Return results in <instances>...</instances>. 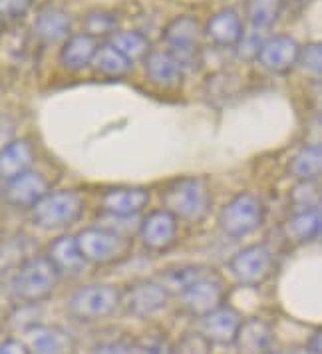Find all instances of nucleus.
<instances>
[{"mask_svg":"<svg viewBox=\"0 0 322 354\" xmlns=\"http://www.w3.org/2000/svg\"><path fill=\"white\" fill-rule=\"evenodd\" d=\"M161 205L178 221L201 223L213 207V195L207 179L203 177H178L161 192Z\"/></svg>","mask_w":322,"mask_h":354,"instance_id":"1","label":"nucleus"},{"mask_svg":"<svg viewBox=\"0 0 322 354\" xmlns=\"http://www.w3.org/2000/svg\"><path fill=\"white\" fill-rule=\"evenodd\" d=\"M60 283V273L46 255L20 261L10 279V292L22 305H38L52 297Z\"/></svg>","mask_w":322,"mask_h":354,"instance_id":"2","label":"nucleus"},{"mask_svg":"<svg viewBox=\"0 0 322 354\" xmlns=\"http://www.w3.org/2000/svg\"><path fill=\"white\" fill-rule=\"evenodd\" d=\"M66 308L68 315L78 322L104 321L122 308V290L110 283L84 285L68 297Z\"/></svg>","mask_w":322,"mask_h":354,"instance_id":"3","label":"nucleus"},{"mask_svg":"<svg viewBox=\"0 0 322 354\" xmlns=\"http://www.w3.org/2000/svg\"><path fill=\"white\" fill-rule=\"evenodd\" d=\"M84 209V197L76 189H50L30 207V221L44 231H56L78 223Z\"/></svg>","mask_w":322,"mask_h":354,"instance_id":"4","label":"nucleus"},{"mask_svg":"<svg viewBox=\"0 0 322 354\" xmlns=\"http://www.w3.org/2000/svg\"><path fill=\"white\" fill-rule=\"evenodd\" d=\"M267 219L263 201L251 192L233 195L217 215V225L231 239H243L258 231Z\"/></svg>","mask_w":322,"mask_h":354,"instance_id":"5","label":"nucleus"},{"mask_svg":"<svg viewBox=\"0 0 322 354\" xmlns=\"http://www.w3.org/2000/svg\"><path fill=\"white\" fill-rule=\"evenodd\" d=\"M82 257L92 265H113L128 257L131 239L110 227H86L74 235Z\"/></svg>","mask_w":322,"mask_h":354,"instance_id":"6","label":"nucleus"},{"mask_svg":"<svg viewBox=\"0 0 322 354\" xmlns=\"http://www.w3.org/2000/svg\"><path fill=\"white\" fill-rule=\"evenodd\" d=\"M229 271L243 287H261L274 271V253L267 243H253L229 261Z\"/></svg>","mask_w":322,"mask_h":354,"instance_id":"7","label":"nucleus"},{"mask_svg":"<svg viewBox=\"0 0 322 354\" xmlns=\"http://www.w3.org/2000/svg\"><path fill=\"white\" fill-rule=\"evenodd\" d=\"M171 292L155 279H138L122 290V306L129 317L149 319L169 303Z\"/></svg>","mask_w":322,"mask_h":354,"instance_id":"8","label":"nucleus"},{"mask_svg":"<svg viewBox=\"0 0 322 354\" xmlns=\"http://www.w3.org/2000/svg\"><path fill=\"white\" fill-rule=\"evenodd\" d=\"M179 303L181 306L193 315V317H203L209 310L223 305L225 301V285L223 281L217 277V273L213 271H205L203 274H199L197 279H193L191 283H187L183 289L178 290Z\"/></svg>","mask_w":322,"mask_h":354,"instance_id":"9","label":"nucleus"},{"mask_svg":"<svg viewBox=\"0 0 322 354\" xmlns=\"http://www.w3.org/2000/svg\"><path fill=\"white\" fill-rule=\"evenodd\" d=\"M151 194L142 185H115L100 197L102 211L113 219H133L149 205Z\"/></svg>","mask_w":322,"mask_h":354,"instance_id":"10","label":"nucleus"},{"mask_svg":"<svg viewBox=\"0 0 322 354\" xmlns=\"http://www.w3.org/2000/svg\"><path fill=\"white\" fill-rule=\"evenodd\" d=\"M301 54V44L290 34H274L263 40L257 54V62L267 72L285 76L296 68Z\"/></svg>","mask_w":322,"mask_h":354,"instance_id":"11","label":"nucleus"},{"mask_svg":"<svg viewBox=\"0 0 322 354\" xmlns=\"http://www.w3.org/2000/svg\"><path fill=\"white\" fill-rule=\"evenodd\" d=\"M178 233L179 221L163 207L149 211L138 225L140 241L151 253L167 251L178 239Z\"/></svg>","mask_w":322,"mask_h":354,"instance_id":"12","label":"nucleus"},{"mask_svg":"<svg viewBox=\"0 0 322 354\" xmlns=\"http://www.w3.org/2000/svg\"><path fill=\"white\" fill-rule=\"evenodd\" d=\"M203 38L201 22L193 15H179L165 24L161 30V40L171 54H176L179 60L193 56Z\"/></svg>","mask_w":322,"mask_h":354,"instance_id":"13","label":"nucleus"},{"mask_svg":"<svg viewBox=\"0 0 322 354\" xmlns=\"http://www.w3.org/2000/svg\"><path fill=\"white\" fill-rule=\"evenodd\" d=\"M22 340L30 354H76L74 337L56 324L34 322L24 328Z\"/></svg>","mask_w":322,"mask_h":354,"instance_id":"14","label":"nucleus"},{"mask_svg":"<svg viewBox=\"0 0 322 354\" xmlns=\"http://www.w3.org/2000/svg\"><path fill=\"white\" fill-rule=\"evenodd\" d=\"M241 313L233 306L221 305L209 310L207 315L199 317V333L207 338L211 346H229L237 337V330L241 326Z\"/></svg>","mask_w":322,"mask_h":354,"instance_id":"15","label":"nucleus"},{"mask_svg":"<svg viewBox=\"0 0 322 354\" xmlns=\"http://www.w3.org/2000/svg\"><path fill=\"white\" fill-rule=\"evenodd\" d=\"M50 192V183L40 171L28 169L20 176L12 177L4 183L2 195L6 203L20 209H30L34 203H38Z\"/></svg>","mask_w":322,"mask_h":354,"instance_id":"16","label":"nucleus"},{"mask_svg":"<svg viewBox=\"0 0 322 354\" xmlns=\"http://www.w3.org/2000/svg\"><path fill=\"white\" fill-rule=\"evenodd\" d=\"M74 18L62 6H42L32 20V34L44 44H58L64 42L72 34Z\"/></svg>","mask_w":322,"mask_h":354,"instance_id":"17","label":"nucleus"},{"mask_svg":"<svg viewBox=\"0 0 322 354\" xmlns=\"http://www.w3.org/2000/svg\"><path fill=\"white\" fill-rule=\"evenodd\" d=\"M97 46H100V40L92 38L90 34H70L62 42V46H60L58 62H60V66L64 68L66 72H72V74L84 72L94 62Z\"/></svg>","mask_w":322,"mask_h":354,"instance_id":"18","label":"nucleus"},{"mask_svg":"<svg viewBox=\"0 0 322 354\" xmlns=\"http://www.w3.org/2000/svg\"><path fill=\"white\" fill-rule=\"evenodd\" d=\"M245 32V24L237 10L221 8L213 12L203 28V34L219 48H235Z\"/></svg>","mask_w":322,"mask_h":354,"instance_id":"19","label":"nucleus"},{"mask_svg":"<svg viewBox=\"0 0 322 354\" xmlns=\"http://www.w3.org/2000/svg\"><path fill=\"white\" fill-rule=\"evenodd\" d=\"M183 62L169 50H151L144 60L145 80L158 88H169L183 76Z\"/></svg>","mask_w":322,"mask_h":354,"instance_id":"20","label":"nucleus"},{"mask_svg":"<svg viewBox=\"0 0 322 354\" xmlns=\"http://www.w3.org/2000/svg\"><path fill=\"white\" fill-rule=\"evenodd\" d=\"M274 342L273 324L265 319H243L241 326L237 330V337L233 340L239 354H265L271 351Z\"/></svg>","mask_w":322,"mask_h":354,"instance_id":"21","label":"nucleus"},{"mask_svg":"<svg viewBox=\"0 0 322 354\" xmlns=\"http://www.w3.org/2000/svg\"><path fill=\"white\" fill-rule=\"evenodd\" d=\"M46 257L56 267V271L60 273V277L62 274H66V277H78L86 269V265H88L86 259L82 257L76 237L70 235V233H62V235H58L54 241L50 243Z\"/></svg>","mask_w":322,"mask_h":354,"instance_id":"22","label":"nucleus"},{"mask_svg":"<svg viewBox=\"0 0 322 354\" xmlns=\"http://www.w3.org/2000/svg\"><path fill=\"white\" fill-rule=\"evenodd\" d=\"M34 160L36 153L32 142L24 138H15L10 144L0 149V183H6L12 177L32 169Z\"/></svg>","mask_w":322,"mask_h":354,"instance_id":"23","label":"nucleus"},{"mask_svg":"<svg viewBox=\"0 0 322 354\" xmlns=\"http://www.w3.org/2000/svg\"><path fill=\"white\" fill-rule=\"evenodd\" d=\"M322 171L321 144H305L287 161V174L296 181H316Z\"/></svg>","mask_w":322,"mask_h":354,"instance_id":"24","label":"nucleus"},{"mask_svg":"<svg viewBox=\"0 0 322 354\" xmlns=\"http://www.w3.org/2000/svg\"><path fill=\"white\" fill-rule=\"evenodd\" d=\"M322 213L321 207L292 211L285 221V235L294 243H310L321 237Z\"/></svg>","mask_w":322,"mask_h":354,"instance_id":"25","label":"nucleus"},{"mask_svg":"<svg viewBox=\"0 0 322 354\" xmlns=\"http://www.w3.org/2000/svg\"><path fill=\"white\" fill-rule=\"evenodd\" d=\"M108 42L120 54H124L129 62H144L145 56L151 52V42L144 32L140 30H115L108 38Z\"/></svg>","mask_w":322,"mask_h":354,"instance_id":"26","label":"nucleus"},{"mask_svg":"<svg viewBox=\"0 0 322 354\" xmlns=\"http://www.w3.org/2000/svg\"><path fill=\"white\" fill-rule=\"evenodd\" d=\"M92 66H94L97 74H102L106 78H124L133 68V64L129 62L128 58L124 54H120L110 42H104V44L97 46Z\"/></svg>","mask_w":322,"mask_h":354,"instance_id":"27","label":"nucleus"},{"mask_svg":"<svg viewBox=\"0 0 322 354\" xmlns=\"http://www.w3.org/2000/svg\"><path fill=\"white\" fill-rule=\"evenodd\" d=\"M285 0H247V18L253 30L267 32L278 22Z\"/></svg>","mask_w":322,"mask_h":354,"instance_id":"28","label":"nucleus"},{"mask_svg":"<svg viewBox=\"0 0 322 354\" xmlns=\"http://www.w3.org/2000/svg\"><path fill=\"white\" fill-rule=\"evenodd\" d=\"M117 15L110 8H92L82 17L84 32L90 34L92 38H110L117 30Z\"/></svg>","mask_w":322,"mask_h":354,"instance_id":"29","label":"nucleus"},{"mask_svg":"<svg viewBox=\"0 0 322 354\" xmlns=\"http://www.w3.org/2000/svg\"><path fill=\"white\" fill-rule=\"evenodd\" d=\"M90 354H158L155 346L138 340H102Z\"/></svg>","mask_w":322,"mask_h":354,"instance_id":"30","label":"nucleus"},{"mask_svg":"<svg viewBox=\"0 0 322 354\" xmlns=\"http://www.w3.org/2000/svg\"><path fill=\"white\" fill-rule=\"evenodd\" d=\"M213 346L199 330L183 333L171 346L169 354H211Z\"/></svg>","mask_w":322,"mask_h":354,"instance_id":"31","label":"nucleus"},{"mask_svg":"<svg viewBox=\"0 0 322 354\" xmlns=\"http://www.w3.org/2000/svg\"><path fill=\"white\" fill-rule=\"evenodd\" d=\"M290 201L296 209H312L321 207V194L314 181H296V187L290 192Z\"/></svg>","mask_w":322,"mask_h":354,"instance_id":"32","label":"nucleus"},{"mask_svg":"<svg viewBox=\"0 0 322 354\" xmlns=\"http://www.w3.org/2000/svg\"><path fill=\"white\" fill-rule=\"evenodd\" d=\"M296 66L306 72L308 76L321 78L322 72V48L319 42H310L306 46H301V54H299V62Z\"/></svg>","mask_w":322,"mask_h":354,"instance_id":"33","label":"nucleus"},{"mask_svg":"<svg viewBox=\"0 0 322 354\" xmlns=\"http://www.w3.org/2000/svg\"><path fill=\"white\" fill-rule=\"evenodd\" d=\"M36 0H0V18L4 22H17L30 15Z\"/></svg>","mask_w":322,"mask_h":354,"instance_id":"34","label":"nucleus"},{"mask_svg":"<svg viewBox=\"0 0 322 354\" xmlns=\"http://www.w3.org/2000/svg\"><path fill=\"white\" fill-rule=\"evenodd\" d=\"M263 36L258 30H253L251 34L243 32L241 40L237 42V54L241 56L243 60H257V54L258 48H261V44H263Z\"/></svg>","mask_w":322,"mask_h":354,"instance_id":"35","label":"nucleus"},{"mask_svg":"<svg viewBox=\"0 0 322 354\" xmlns=\"http://www.w3.org/2000/svg\"><path fill=\"white\" fill-rule=\"evenodd\" d=\"M15 120L6 113H0V149L15 140Z\"/></svg>","mask_w":322,"mask_h":354,"instance_id":"36","label":"nucleus"},{"mask_svg":"<svg viewBox=\"0 0 322 354\" xmlns=\"http://www.w3.org/2000/svg\"><path fill=\"white\" fill-rule=\"evenodd\" d=\"M0 354H30L22 338H4L0 340Z\"/></svg>","mask_w":322,"mask_h":354,"instance_id":"37","label":"nucleus"},{"mask_svg":"<svg viewBox=\"0 0 322 354\" xmlns=\"http://www.w3.org/2000/svg\"><path fill=\"white\" fill-rule=\"evenodd\" d=\"M306 353L308 354H322V337L321 328H314V333L306 340Z\"/></svg>","mask_w":322,"mask_h":354,"instance_id":"38","label":"nucleus"},{"mask_svg":"<svg viewBox=\"0 0 322 354\" xmlns=\"http://www.w3.org/2000/svg\"><path fill=\"white\" fill-rule=\"evenodd\" d=\"M4 24H6V22H4V20H2V18H0V34L4 32Z\"/></svg>","mask_w":322,"mask_h":354,"instance_id":"39","label":"nucleus"},{"mask_svg":"<svg viewBox=\"0 0 322 354\" xmlns=\"http://www.w3.org/2000/svg\"><path fill=\"white\" fill-rule=\"evenodd\" d=\"M265 354H289V353H273V351H269V353H265Z\"/></svg>","mask_w":322,"mask_h":354,"instance_id":"40","label":"nucleus"}]
</instances>
